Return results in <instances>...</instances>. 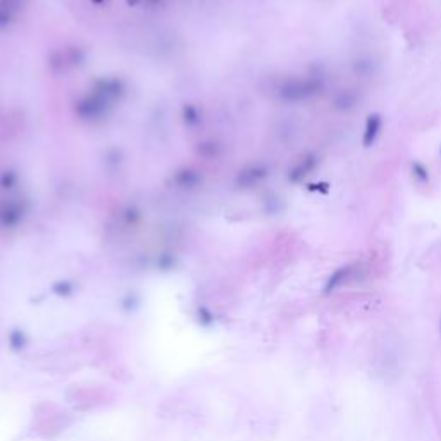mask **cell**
I'll use <instances>...</instances> for the list:
<instances>
[{"label": "cell", "instance_id": "6da1fadb", "mask_svg": "<svg viewBox=\"0 0 441 441\" xmlns=\"http://www.w3.org/2000/svg\"><path fill=\"white\" fill-rule=\"evenodd\" d=\"M381 128H383V119H381L379 114H369L366 119V128H364V136H362V145L366 148L372 147L376 143L377 136L381 133Z\"/></svg>", "mask_w": 441, "mask_h": 441}, {"label": "cell", "instance_id": "7a4b0ae2", "mask_svg": "<svg viewBox=\"0 0 441 441\" xmlns=\"http://www.w3.org/2000/svg\"><path fill=\"white\" fill-rule=\"evenodd\" d=\"M412 174H414V178L419 181V183H428L429 181L428 169H426V166L424 164H421V162L412 164Z\"/></svg>", "mask_w": 441, "mask_h": 441}]
</instances>
